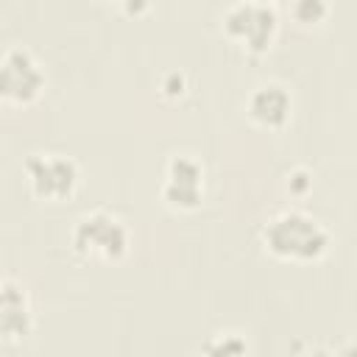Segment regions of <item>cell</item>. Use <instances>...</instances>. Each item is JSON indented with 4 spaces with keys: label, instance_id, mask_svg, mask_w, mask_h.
Wrapping results in <instances>:
<instances>
[{
    "label": "cell",
    "instance_id": "6da1fadb",
    "mask_svg": "<svg viewBox=\"0 0 357 357\" xmlns=\"http://www.w3.org/2000/svg\"><path fill=\"white\" fill-rule=\"evenodd\" d=\"M265 245L282 259H318L329 245V234L312 218L301 212H284L268 223Z\"/></svg>",
    "mask_w": 357,
    "mask_h": 357
},
{
    "label": "cell",
    "instance_id": "7a4b0ae2",
    "mask_svg": "<svg viewBox=\"0 0 357 357\" xmlns=\"http://www.w3.org/2000/svg\"><path fill=\"white\" fill-rule=\"evenodd\" d=\"M73 245L84 257L120 259L128 248V231L120 223V218L98 209V212L78 218V223L73 229Z\"/></svg>",
    "mask_w": 357,
    "mask_h": 357
},
{
    "label": "cell",
    "instance_id": "3957f363",
    "mask_svg": "<svg viewBox=\"0 0 357 357\" xmlns=\"http://www.w3.org/2000/svg\"><path fill=\"white\" fill-rule=\"evenodd\" d=\"M25 173L39 198L61 201L75 190L78 170L67 156L59 153H33L25 159Z\"/></svg>",
    "mask_w": 357,
    "mask_h": 357
},
{
    "label": "cell",
    "instance_id": "277c9868",
    "mask_svg": "<svg viewBox=\"0 0 357 357\" xmlns=\"http://www.w3.org/2000/svg\"><path fill=\"white\" fill-rule=\"evenodd\" d=\"M42 86H45V75L33 61V56L22 47H11L3 56V67H0L3 98L14 103H31L42 92Z\"/></svg>",
    "mask_w": 357,
    "mask_h": 357
},
{
    "label": "cell",
    "instance_id": "5b68a950",
    "mask_svg": "<svg viewBox=\"0 0 357 357\" xmlns=\"http://www.w3.org/2000/svg\"><path fill=\"white\" fill-rule=\"evenodd\" d=\"M223 25L229 36L245 42V47L259 53L271 45L276 33V14L265 3H240L226 14Z\"/></svg>",
    "mask_w": 357,
    "mask_h": 357
},
{
    "label": "cell",
    "instance_id": "8992f818",
    "mask_svg": "<svg viewBox=\"0 0 357 357\" xmlns=\"http://www.w3.org/2000/svg\"><path fill=\"white\" fill-rule=\"evenodd\" d=\"M28 332H31V312L25 293L6 279L0 290V335L3 340H20Z\"/></svg>",
    "mask_w": 357,
    "mask_h": 357
},
{
    "label": "cell",
    "instance_id": "52a82bcc",
    "mask_svg": "<svg viewBox=\"0 0 357 357\" xmlns=\"http://www.w3.org/2000/svg\"><path fill=\"white\" fill-rule=\"evenodd\" d=\"M248 114L268 128H279L290 114V95L279 84L259 86L248 100Z\"/></svg>",
    "mask_w": 357,
    "mask_h": 357
},
{
    "label": "cell",
    "instance_id": "ba28073f",
    "mask_svg": "<svg viewBox=\"0 0 357 357\" xmlns=\"http://www.w3.org/2000/svg\"><path fill=\"white\" fill-rule=\"evenodd\" d=\"M162 198L176 206V209H195L201 204V187L198 184H178V181H165Z\"/></svg>",
    "mask_w": 357,
    "mask_h": 357
},
{
    "label": "cell",
    "instance_id": "9c48e42d",
    "mask_svg": "<svg viewBox=\"0 0 357 357\" xmlns=\"http://www.w3.org/2000/svg\"><path fill=\"white\" fill-rule=\"evenodd\" d=\"M201 165L190 156H173L167 165V181H178V184H198L201 187Z\"/></svg>",
    "mask_w": 357,
    "mask_h": 357
},
{
    "label": "cell",
    "instance_id": "30bf717a",
    "mask_svg": "<svg viewBox=\"0 0 357 357\" xmlns=\"http://www.w3.org/2000/svg\"><path fill=\"white\" fill-rule=\"evenodd\" d=\"M293 17L304 25H315L326 17V0H293L290 6Z\"/></svg>",
    "mask_w": 357,
    "mask_h": 357
},
{
    "label": "cell",
    "instance_id": "8fae6325",
    "mask_svg": "<svg viewBox=\"0 0 357 357\" xmlns=\"http://www.w3.org/2000/svg\"><path fill=\"white\" fill-rule=\"evenodd\" d=\"M206 351H212V354H240V351H245V343L243 340H220L218 346H206Z\"/></svg>",
    "mask_w": 357,
    "mask_h": 357
},
{
    "label": "cell",
    "instance_id": "7c38bea8",
    "mask_svg": "<svg viewBox=\"0 0 357 357\" xmlns=\"http://www.w3.org/2000/svg\"><path fill=\"white\" fill-rule=\"evenodd\" d=\"M290 187L296 190V192H301V190H307L310 187V178H307V173H293V178H290Z\"/></svg>",
    "mask_w": 357,
    "mask_h": 357
},
{
    "label": "cell",
    "instance_id": "4fadbf2b",
    "mask_svg": "<svg viewBox=\"0 0 357 357\" xmlns=\"http://www.w3.org/2000/svg\"><path fill=\"white\" fill-rule=\"evenodd\" d=\"M123 3H126V11L128 14H142L151 6V0H123Z\"/></svg>",
    "mask_w": 357,
    "mask_h": 357
},
{
    "label": "cell",
    "instance_id": "5bb4252c",
    "mask_svg": "<svg viewBox=\"0 0 357 357\" xmlns=\"http://www.w3.org/2000/svg\"><path fill=\"white\" fill-rule=\"evenodd\" d=\"M254 3H268V0H254Z\"/></svg>",
    "mask_w": 357,
    "mask_h": 357
}]
</instances>
